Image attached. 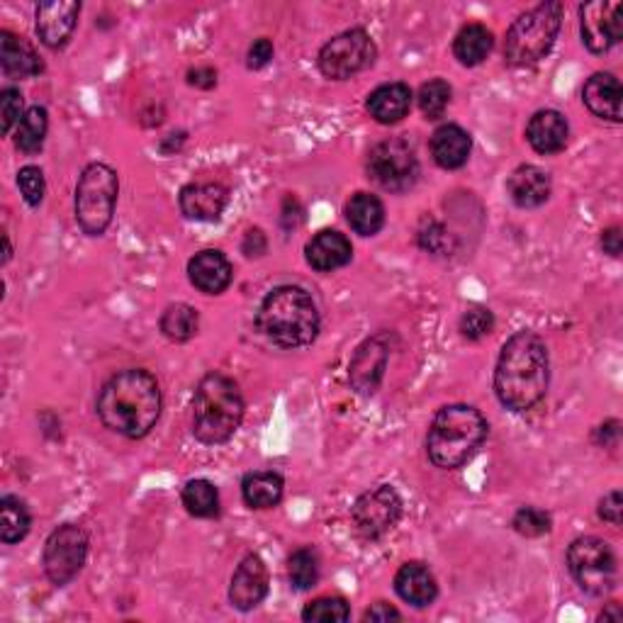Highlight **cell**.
<instances>
[{"instance_id":"4dcf8cb0","label":"cell","mask_w":623,"mask_h":623,"mask_svg":"<svg viewBox=\"0 0 623 623\" xmlns=\"http://www.w3.org/2000/svg\"><path fill=\"white\" fill-rule=\"evenodd\" d=\"M49 129V115L45 107L32 105L15 127V147L25 154H37L45 147V137Z\"/></svg>"},{"instance_id":"8992f818","label":"cell","mask_w":623,"mask_h":623,"mask_svg":"<svg viewBox=\"0 0 623 623\" xmlns=\"http://www.w3.org/2000/svg\"><path fill=\"white\" fill-rule=\"evenodd\" d=\"M563 23V5L557 0H549L531 8L529 13L519 15L507 32L505 57L507 64L517 69H527L545 59L557 39Z\"/></svg>"},{"instance_id":"ac0fdd59","label":"cell","mask_w":623,"mask_h":623,"mask_svg":"<svg viewBox=\"0 0 623 623\" xmlns=\"http://www.w3.org/2000/svg\"><path fill=\"white\" fill-rule=\"evenodd\" d=\"M188 278L205 295H222L232 286L234 270L222 251L205 249L188 261Z\"/></svg>"},{"instance_id":"ba28073f","label":"cell","mask_w":623,"mask_h":623,"mask_svg":"<svg viewBox=\"0 0 623 623\" xmlns=\"http://www.w3.org/2000/svg\"><path fill=\"white\" fill-rule=\"evenodd\" d=\"M567 567H570L579 589H585L587 595L601 597L616 587V555L607 541L595 539V535L573 541L567 549Z\"/></svg>"},{"instance_id":"603a6c76","label":"cell","mask_w":623,"mask_h":623,"mask_svg":"<svg viewBox=\"0 0 623 623\" xmlns=\"http://www.w3.org/2000/svg\"><path fill=\"white\" fill-rule=\"evenodd\" d=\"M0 67L8 79H32L45 71V64L37 57L23 37L13 35V32H0Z\"/></svg>"},{"instance_id":"e575fe53","label":"cell","mask_w":623,"mask_h":623,"mask_svg":"<svg viewBox=\"0 0 623 623\" xmlns=\"http://www.w3.org/2000/svg\"><path fill=\"white\" fill-rule=\"evenodd\" d=\"M302 619L310 623H342L351 619V607L344 597H320L304 607Z\"/></svg>"},{"instance_id":"ee69618b","label":"cell","mask_w":623,"mask_h":623,"mask_svg":"<svg viewBox=\"0 0 623 623\" xmlns=\"http://www.w3.org/2000/svg\"><path fill=\"white\" fill-rule=\"evenodd\" d=\"M188 83L195 85V89H203V91H210L217 85V71L210 67H203V69H193L188 71Z\"/></svg>"},{"instance_id":"c3c4849f","label":"cell","mask_w":623,"mask_h":623,"mask_svg":"<svg viewBox=\"0 0 623 623\" xmlns=\"http://www.w3.org/2000/svg\"><path fill=\"white\" fill-rule=\"evenodd\" d=\"M619 422L616 419H611L607 424H601L599 429H597V441L601 446H614L619 441Z\"/></svg>"},{"instance_id":"1f68e13d","label":"cell","mask_w":623,"mask_h":623,"mask_svg":"<svg viewBox=\"0 0 623 623\" xmlns=\"http://www.w3.org/2000/svg\"><path fill=\"white\" fill-rule=\"evenodd\" d=\"M32 519L27 507L18 497H3L0 499V541L13 545L23 541L30 533Z\"/></svg>"},{"instance_id":"6da1fadb","label":"cell","mask_w":623,"mask_h":623,"mask_svg":"<svg viewBox=\"0 0 623 623\" xmlns=\"http://www.w3.org/2000/svg\"><path fill=\"white\" fill-rule=\"evenodd\" d=\"M97 417L125 439H145L161 417L159 380L145 368L119 370L101 390Z\"/></svg>"},{"instance_id":"bcb514c9","label":"cell","mask_w":623,"mask_h":623,"mask_svg":"<svg viewBox=\"0 0 623 623\" xmlns=\"http://www.w3.org/2000/svg\"><path fill=\"white\" fill-rule=\"evenodd\" d=\"M364 619H366V621H390V619L400 621L402 614H400V611H397L395 607L385 604V601H378V604H373V607H370V609L366 611Z\"/></svg>"},{"instance_id":"9a60e30c","label":"cell","mask_w":623,"mask_h":623,"mask_svg":"<svg viewBox=\"0 0 623 623\" xmlns=\"http://www.w3.org/2000/svg\"><path fill=\"white\" fill-rule=\"evenodd\" d=\"M268 595V567L258 555H246L232 575L229 585V601L239 611L256 609Z\"/></svg>"},{"instance_id":"8d00e7d4","label":"cell","mask_w":623,"mask_h":623,"mask_svg":"<svg viewBox=\"0 0 623 623\" xmlns=\"http://www.w3.org/2000/svg\"><path fill=\"white\" fill-rule=\"evenodd\" d=\"M511 527L519 535H527V539H539V535H545L553 529V519L545 509L521 507L517 514H514Z\"/></svg>"},{"instance_id":"83f0119b","label":"cell","mask_w":623,"mask_h":623,"mask_svg":"<svg viewBox=\"0 0 623 623\" xmlns=\"http://www.w3.org/2000/svg\"><path fill=\"white\" fill-rule=\"evenodd\" d=\"M346 220L360 236H376L385 224V207L370 193H356L346 205Z\"/></svg>"},{"instance_id":"d6986e66","label":"cell","mask_w":623,"mask_h":623,"mask_svg":"<svg viewBox=\"0 0 623 623\" xmlns=\"http://www.w3.org/2000/svg\"><path fill=\"white\" fill-rule=\"evenodd\" d=\"M553 183L551 176L539 166H519L511 173L507 181V193L511 203L521 207V210H533V207H541L545 200L551 198Z\"/></svg>"},{"instance_id":"7dc6e473","label":"cell","mask_w":623,"mask_h":623,"mask_svg":"<svg viewBox=\"0 0 623 623\" xmlns=\"http://www.w3.org/2000/svg\"><path fill=\"white\" fill-rule=\"evenodd\" d=\"M601 249L609 256H619L621 254V229L619 227H609L607 232H601Z\"/></svg>"},{"instance_id":"f1b7e54d","label":"cell","mask_w":623,"mask_h":623,"mask_svg":"<svg viewBox=\"0 0 623 623\" xmlns=\"http://www.w3.org/2000/svg\"><path fill=\"white\" fill-rule=\"evenodd\" d=\"M492 47H495V37H492V32L480 23H470L461 27V32H458L453 39V54L463 67H477V64H483Z\"/></svg>"},{"instance_id":"7402d4cb","label":"cell","mask_w":623,"mask_h":623,"mask_svg":"<svg viewBox=\"0 0 623 623\" xmlns=\"http://www.w3.org/2000/svg\"><path fill=\"white\" fill-rule=\"evenodd\" d=\"M621 83L614 73H595L582 89V101L589 113L616 125L621 123Z\"/></svg>"},{"instance_id":"7c38bea8","label":"cell","mask_w":623,"mask_h":623,"mask_svg":"<svg viewBox=\"0 0 623 623\" xmlns=\"http://www.w3.org/2000/svg\"><path fill=\"white\" fill-rule=\"evenodd\" d=\"M402 517V499L395 487L380 485L364 492L351 507V519L356 531L366 541H378L397 527Z\"/></svg>"},{"instance_id":"e0dca14e","label":"cell","mask_w":623,"mask_h":623,"mask_svg":"<svg viewBox=\"0 0 623 623\" xmlns=\"http://www.w3.org/2000/svg\"><path fill=\"white\" fill-rule=\"evenodd\" d=\"M229 203V191L222 183H188L178 195L181 212L195 222H217Z\"/></svg>"},{"instance_id":"ab89813d","label":"cell","mask_w":623,"mask_h":623,"mask_svg":"<svg viewBox=\"0 0 623 623\" xmlns=\"http://www.w3.org/2000/svg\"><path fill=\"white\" fill-rule=\"evenodd\" d=\"M0 117H3V135H10L20 125L23 113V93L18 89H3L0 93Z\"/></svg>"},{"instance_id":"44dd1931","label":"cell","mask_w":623,"mask_h":623,"mask_svg":"<svg viewBox=\"0 0 623 623\" xmlns=\"http://www.w3.org/2000/svg\"><path fill=\"white\" fill-rule=\"evenodd\" d=\"M351 258H354L351 242H348L346 234L334 232V229H324V232L314 234V239L308 244V264L320 273H332L344 268Z\"/></svg>"},{"instance_id":"d4e9b609","label":"cell","mask_w":623,"mask_h":623,"mask_svg":"<svg viewBox=\"0 0 623 623\" xmlns=\"http://www.w3.org/2000/svg\"><path fill=\"white\" fill-rule=\"evenodd\" d=\"M412 91L404 83H385L368 95V113L380 125H397L412 107Z\"/></svg>"},{"instance_id":"5bb4252c","label":"cell","mask_w":623,"mask_h":623,"mask_svg":"<svg viewBox=\"0 0 623 623\" xmlns=\"http://www.w3.org/2000/svg\"><path fill=\"white\" fill-rule=\"evenodd\" d=\"M388 360H390L388 334L370 336L356 348L351 366H348V380H351V388L358 392V395L366 397L376 395L380 390L382 378H385Z\"/></svg>"},{"instance_id":"ffe728a7","label":"cell","mask_w":623,"mask_h":623,"mask_svg":"<svg viewBox=\"0 0 623 623\" xmlns=\"http://www.w3.org/2000/svg\"><path fill=\"white\" fill-rule=\"evenodd\" d=\"M567 137H570V127H567V119L557 111H539L527 125L529 145L533 151L545 157L563 151Z\"/></svg>"},{"instance_id":"7a4b0ae2","label":"cell","mask_w":623,"mask_h":623,"mask_svg":"<svg viewBox=\"0 0 623 623\" xmlns=\"http://www.w3.org/2000/svg\"><path fill=\"white\" fill-rule=\"evenodd\" d=\"M549 348L533 332L514 334L505 344L495 370V392L511 412H529L549 392Z\"/></svg>"},{"instance_id":"4fadbf2b","label":"cell","mask_w":623,"mask_h":623,"mask_svg":"<svg viewBox=\"0 0 623 623\" xmlns=\"http://www.w3.org/2000/svg\"><path fill=\"white\" fill-rule=\"evenodd\" d=\"M579 32L585 47L592 54H604L623 37V5L595 0L579 8Z\"/></svg>"},{"instance_id":"f6af8a7d","label":"cell","mask_w":623,"mask_h":623,"mask_svg":"<svg viewBox=\"0 0 623 623\" xmlns=\"http://www.w3.org/2000/svg\"><path fill=\"white\" fill-rule=\"evenodd\" d=\"M244 254L249 258L266 254V236H264V232H261V229H251V232L246 234V239H244Z\"/></svg>"},{"instance_id":"681fc988","label":"cell","mask_w":623,"mask_h":623,"mask_svg":"<svg viewBox=\"0 0 623 623\" xmlns=\"http://www.w3.org/2000/svg\"><path fill=\"white\" fill-rule=\"evenodd\" d=\"M609 619H614V621H623V611L619 604H609L607 611H601L599 614V621H609Z\"/></svg>"},{"instance_id":"8fae6325","label":"cell","mask_w":623,"mask_h":623,"mask_svg":"<svg viewBox=\"0 0 623 623\" xmlns=\"http://www.w3.org/2000/svg\"><path fill=\"white\" fill-rule=\"evenodd\" d=\"M368 176L382 191L404 193L419 178V161L404 139H388L373 147L368 157Z\"/></svg>"},{"instance_id":"cb8c5ba5","label":"cell","mask_w":623,"mask_h":623,"mask_svg":"<svg viewBox=\"0 0 623 623\" xmlns=\"http://www.w3.org/2000/svg\"><path fill=\"white\" fill-rule=\"evenodd\" d=\"M395 592L407 604L424 609L434 604L436 595H439V585H436V577L424 563H407L395 575Z\"/></svg>"},{"instance_id":"3957f363","label":"cell","mask_w":623,"mask_h":623,"mask_svg":"<svg viewBox=\"0 0 623 623\" xmlns=\"http://www.w3.org/2000/svg\"><path fill=\"white\" fill-rule=\"evenodd\" d=\"M256 324L270 344L300 348L310 346L320 334V312L308 290L280 286L270 290L261 302Z\"/></svg>"},{"instance_id":"2e32d148","label":"cell","mask_w":623,"mask_h":623,"mask_svg":"<svg viewBox=\"0 0 623 623\" xmlns=\"http://www.w3.org/2000/svg\"><path fill=\"white\" fill-rule=\"evenodd\" d=\"M81 3L76 0H51L37 5V35L42 45L61 49L71 39L76 23H79Z\"/></svg>"},{"instance_id":"b9f144b4","label":"cell","mask_w":623,"mask_h":623,"mask_svg":"<svg viewBox=\"0 0 623 623\" xmlns=\"http://www.w3.org/2000/svg\"><path fill=\"white\" fill-rule=\"evenodd\" d=\"M599 517L614 523V527H621L623 521V499H621V492L614 489L609 492V495L599 501Z\"/></svg>"},{"instance_id":"60d3db41","label":"cell","mask_w":623,"mask_h":623,"mask_svg":"<svg viewBox=\"0 0 623 623\" xmlns=\"http://www.w3.org/2000/svg\"><path fill=\"white\" fill-rule=\"evenodd\" d=\"M417 239L424 251H429V254H436V256L446 254L448 246H451V234H448L439 222H431V220L424 222Z\"/></svg>"},{"instance_id":"f546056e","label":"cell","mask_w":623,"mask_h":623,"mask_svg":"<svg viewBox=\"0 0 623 623\" xmlns=\"http://www.w3.org/2000/svg\"><path fill=\"white\" fill-rule=\"evenodd\" d=\"M161 334L169 338V342H191V338L198 334V326H200V316L198 310L191 308V304H171V308L163 310L161 314Z\"/></svg>"},{"instance_id":"4316f807","label":"cell","mask_w":623,"mask_h":623,"mask_svg":"<svg viewBox=\"0 0 623 623\" xmlns=\"http://www.w3.org/2000/svg\"><path fill=\"white\" fill-rule=\"evenodd\" d=\"M286 483L278 473L270 470H258V473H249L242 480V497L244 505L251 509H273L282 499Z\"/></svg>"},{"instance_id":"836d02e7","label":"cell","mask_w":623,"mask_h":623,"mask_svg":"<svg viewBox=\"0 0 623 623\" xmlns=\"http://www.w3.org/2000/svg\"><path fill=\"white\" fill-rule=\"evenodd\" d=\"M288 575H290V585L295 589H312L316 582H320V557H316L314 549L304 545V549H298L288 561Z\"/></svg>"},{"instance_id":"7bdbcfd3","label":"cell","mask_w":623,"mask_h":623,"mask_svg":"<svg viewBox=\"0 0 623 623\" xmlns=\"http://www.w3.org/2000/svg\"><path fill=\"white\" fill-rule=\"evenodd\" d=\"M270 59H273V42L261 37L254 42V45H251L246 64H249V69H264Z\"/></svg>"},{"instance_id":"52a82bcc","label":"cell","mask_w":623,"mask_h":623,"mask_svg":"<svg viewBox=\"0 0 623 623\" xmlns=\"http://www.w3.org/2000/svg\"><path fill=\"white\" fill-rule=\"evenodd\" d=\"M119 195L117 173L105 163H91L76 185V222L89 236H101L111 227Z\"/></svg>"},{"instance_id":"277c9868","label":"cell","mask_w":623,"mask_h":623,"mask_svg":"<svg viewBox=\"0 0 623 623\" xmlns=\"http://www.w3.org/2000/svg\"><path fill=\"white\" fill-rule=\"evenodd\" d=\"M487 419L468 404H448L436 412L426 436V451L431 463L441 470L465 465L487 439Z\"/></svg>"},{"instance_id":"f35d334b","label":"cell","mask_w":623,"mask_h":623,"mask_svg":"<svg viewBox=\"0 0 623 623\" xmlns=\"http://www.w3.org/2000/svg\"><path fill=\"white\" fill-rule=\"evenodd\" d=\"M18 185H20V193H23V198L30 207H37V205H42V200H45L47 183H45V173H42V169H37V166L20 169Z\"/></svg>"},{"instance_id":"9c48e42d","label":"cell","mask_w":623,"mask_h":623,"mask_svg":"<svg viewBox=\"0 0 623 623\" xmlns=\"http://www.w3.org/2000/svg\"><path fill=\"white\" fill-rule=\"evenodd\" d=\"M376 57H378L376 42L370 39L366 30L354 27L326 42V45L320 49L316 64H320V71L326 76V79L346 81L351 79V76L366 71L368 67H373Z\"/></svg>"},{"instance_id":"d6a6232c","label":"cell","mask_w":623,"mask_h":623,"mask_svg":"<svg viewBox=\"0 0 623 623\" xmlns=\"http://www.w3.org/2000/svg\"><path fill=\"white\" fill-rule=\"evenodd\" d=\"M183 507L198 519H210L220 514V492L210 480H191L183 487Z\"/></svg>"},{"instance_id":"d590c367","label":"cell","mask_w":623,"mask_h":623,"mask_svg":"<svg viewBox=\"0 0 623 623\" xmlns=\"http://www.w3.org/2000/svg\"><path fill=\"white\" fill-rule=\"evenodd\" d=\"M451 85H448L446 81L441 79H434L429 83H424L422 89H419V95H417V103H419V111L426 119H439L443 117L446 113V107L451 105Z\"/></svg>"},{"instance_id":"5b68a950","label":"cell","mask_w":623,"mask_h":623,"mask_svg":"<svg viewBox=\"0 0 623 623\" xmlns=\"http://www.w3.org/2000/svg\"><path fill=\"white\" fill-rule=\"evenodd\" d=\"M244 419V397L232 378L210 373L200 380L193 400L195 439L217 446L227 443Z\"/></svg>"},{"instance_id":"30bf717a","label":"cell","mask_w":623,"mask_h":623,"mask_svg":"<svg viewBox=\"0 0 623 623\" xmlns=\"http://www.w3.org/2000/svg\"><path fill=\"white\" fill-rule=\"evenodd\" d=\"M85 557H89V533L79 523H61L45 543L42 565L51 585L67 587L83 570Z\"/></svg>"},{"instance_id":"484cf974","label":"cell","mask_w":623,"mask_h":623,"mask_svg":"<svg viewBox=\"0 0 623 623\" xmlns=\"http://www.w3.org/2000/svg\"><path fill=\"white\" fill-rule=\"evenodd\" d=\"M473 139L458 125H441L431 137V157L446 171H455L468 163Z\"/></svg>"},{"instance_id":"74e56055","label":"cell","mask_w":623,"mask_h":623,"mask_svg":"<svg viewBox=\"0 0 623 623\" xmlns=\"http://www.w3.org/2000/svg\"><path fill=\"white\" fill-rule=\"evenodd\" d=\"M492 330H495V314L487 308H470L461 316V334L468 342H480L485 338Z\"/></svg>"}]
</instances>
